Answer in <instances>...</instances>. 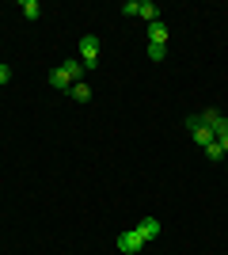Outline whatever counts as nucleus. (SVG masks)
<instances>
[{"mask_svg": "<svg viewBox=\"0 0 228 255\" xmlns=\"http://www.w3.org/2000/svg\"><path fill=\"white\" fill-rule=\"evenodd\" d=\"M84 61H80V57H73V61H65L61 65V69H54V73H50V88H54V92H69V88L73 84H80V80H84Z\"/></svg>", "mask_w": 228, "mask_h": 255, "instance_id": "f257e3e1", "label": "nucleus"}, {"mask_svg": "<svg viewBox=\"0 0 228 255\" xmlns=\"http://www.w3.org/2000/svg\"><path fill=\"white\" fill-rule=\"evenodd\" d=\"M149 57H152V61H163V57H167V46H156V42H149Z\"/></svg>", "mask_w": 228, "mask_h": 255, "instance_id": "6e6552de", "label": "nucleus"}, {"mask_svg": "<svg viewBox=\"0 0 228 255\" xmlns=\"http://www.w3.org/2000/svg\"><path fill=\"white\" fill-rule=\"evenodd\" d=\"M19 8H23L27 19H38V15H42V4H38V0H19Z\"/></svg>", "mask_w": 228, "mask_h": 255, "instance_id": "0eeeda50", "label": "nucleus"}, {"mask_svg": "<svg viewBox=\"0 0 228 255\" xmlns=\"http://www.w3.org/2000/svg\"><path fill=\"white\" fill-rule=\"evenodd\" d=\"M8 80H11V69H8L4 61H0V84H8Z\"/></svg>", "mask_w": 228, "mask_h": 255, "instance_id": "9d476101", "label": "nucleus"}, {"mask_svg": "<svg viewBox=\"0 0 228 255\" xmlns=\"http://www.w3.org/2000/svg\"><path fill=\"white\" fill-rule=\"evenodd\" d=\"M217 145L225 149V156H228V133H221V137H217Z\"/></svg>", "mask_w": 228, "mask_h": 255, "instance_id": "9b49d317", "label": "nucleus"}, {"mask_svg": "<svg viewBox=\"0 0 228 255\" xmlns=\"http://www.w3.org/2000/svg\"><path fill=\"white\" fill-rule=\"evenodd\" d=\"M206 156L213 160V164H221V160H225V149H221L217 141H213V145H209V149H206Z\"/></svg>", "mask_w": 228, "mask_h": 255, "instance_id": "1a4fd4ad", "label": "nucleus"}, {"mask_svg": "<svg viewBox=\"0 0 228 255\" xmlns=\"http://www.w3.org/2000/svg\"><path fill=\"white\" fill-rule=\"evenodd\" d=\"M69 96H73L76 103H87V99H91V88H87L84 80H80V84H73V88H69Z\"/></svg>", "mask_w": 228, "mask_h": 255, "instance_id": "423d86ee", "label": "nucleus"}, {"mask_svg": "<svg viewBox=\"0 0 228 255\" xmlns=\"http://www.w3.org/2000/svg\"><path fill=\"white\" fill-rule=\"evenodd\" d=\"M186 129H190L194 145H202V149H209V145L217 141V137H213V129H209V126H206V122H202L198 115H190V118H186Z\"/></svg>", "mask_w": 228, "mask_h": 255, "instance_id": "20e7f679", "label": "nucleus"}, {"mask_svg": "<svg viewBox=\"0 0 228 255\" xmlns=\"http://www.w3.org/2000/svg\"><path fill=\"white\" fill-rule=\"evenodd\" d=\"M118 11L122 15H137V19H145V23L160 19V4H156V0H126Z\"/></svg>", "mask_w": 228, "mask_h": 255, "instance_id": "f03ea898", "label": "nucleus"}, {"mask_svg": "<svg viewBox=\"0 0 228 255\" xmlns=\"http://www.w3.org/2000/svg\"><path fill=\"white\" fill-rule=\"evenodd\" d=\"M149 42H156V46H167V23H163V19L149 23Z\"/></svg>", "mask_w": 228, "mask_h": 255, "instance_id": "39448f33", "label": "nucleus"}, {"mask_svg": "<svg viewBox=\"0 0 228 255\" xmlns=\"http://www.w3.org/2000/svg\"><path fill=\"white\" fill-rule=\"evenodd\" d=\"M99 57H103L99 38H95V34H84V38H80V61H84L87 73H91V69H99Z\"/></svg>", "mask_w": 228, "mask_h": 255, "instance_id": "7ed1b4c3", "label": "nucleus"}]
</instances>
